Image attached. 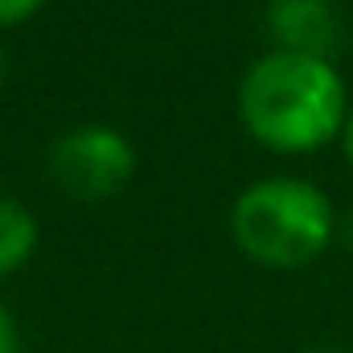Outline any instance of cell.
I'll use <instances>...</instances> for the list:
<instances>
[{
  "label": "cell",
  "instance_id": "3957f363",
  "mask_svg": "<svg viewBox=\"0 0 353 353\" xmlns=\"http://www.w3.org/2000/svg\"><path fill=\"white\" fill-rule=\"evenodd\" d=\"M50 176L79 201H107L136 176V148L111 123H79L50 148Z\"/></svg>",
  "mask_w": 353,
  "mask_h": 353
},
{
  "label": "cell",
  "instance_id": "9c48e42d",
  "mask_svg": "<svg viewBox=\"0 0 353 353\" xmlns=\"http://www.w3.org/2000/svg\"><path fill=\"white\" fill-rule=\"evenodd\" d=\"M341 144H345V161L353 165V107H350V119H345V128H341Z\"/></svg>",
  "mask_w": 353,
  "mask_h": 353
},
{
  "label": "cell",
  "instance_id": "5b68a950",
  "mask_svg": "<svg viewBox=\"0 0 353 353\" xmlns=\"http://www.w3.org/2000/svg\"><path fill=\"white\" fill-rule=\"evenodd\" d=\"M37 243H41L37 214L25 201L0 193V283L29 267V259L37 255Z\"/></svg>",
  "mask_w": 353,
  "mask_h": 353
},
{
  "label": "cell",
  "instance_id": "8992f818",
  "mask_svg": "<svg viewBox=\"0 0 353 353\" xmlns=\"http://www.w3.org/2000/svg\"><path fill=\"white\" fill-rule=\"evenodd\" d=\"M41 8H46V0H0V33L33 21Z\"/></svg>",
  "mask_w": 353,
  "mask_h": 353
},
{
  "label": "cell",
  "instance_id": "277c9868",
  "mask_svg": "<svg viewBox=\"0 0 353 353\" xmlns=\"http://www.w3.org/2000/svg\"><path fill=\"white\" fill-rule=\"evenodd\" d=\"M263 25L271 50L288 54H312L333 62L345 41V25L333 0H267Z\"/></svg>",
  "mask_w": 353,
  "mask_h": 353
},
{
  "label": "cell",
  "instance_id": "8fae6325",
  "mask_svg": "<svg viewBox=\"0 0 353 353\" xmlns=\"http://www.w3.org/2000/svg\"><path fill=\"white\" fill-rule=\"evenodd\" d=\"M304 353H350V350H329V345H325V350H304Z\"/></svg>",
  "mask_w": 353,
  "mask_h": 353
},
{
  "label": "cell",
  "instance_id": "30bf717a",
  "mask_svg": "<svg viewBox=\"0 0 353 353\" xmlns=\"http://www.w3.org/2000/svg\"><path fill=\"white\" fill-rule=\"evenodd\" d=\"M4 74H8V58H4V46H0V83H4Z\"/></svg>",
  "mask_w": 353,
  "mask_h": 353
},
{
  "label": "cell",
  "instance_id": "ba28073f",
  "mask_svg": "<svg viewBox=\"0 0 353 353\" xmlns=\"http://www.w3.org/2000/svg\"><path fill=\"white\" fill-rule=\"evenodd\" d=\"M337 234H341V243H345V251L353 255V210L345 214V218H341V222H337Z\"/></svg>",
  "mask_w": 353,
  "mask_h": 353
},
{
  "label": "cell",
  "instance_id": "6da1fadb",
  "mask_svg": "<svg viewBox=\"0 0 353 353\" xmlns=\"http://www.w3.org/2000/svg\"><path fill=\"white\" fill-rule=\"evenodd\" d=\"M350 90L329 58L267 50L239 83V119L255 144L304 157L333 144L350 119Z\"/></svg>",
  "mask_w": 353,
  "mask_h": 353
},
{
  "label": "cell",
  "instance_id": "52a82bcc",
  "mask_svg": "<svg viewBox=\"0 0 353 353\" xmlns=\"http://www.w3.org/2000/svg\"><path fill=\"white\" fill-rule=\"evenodd\" d=\"M0 353H21V333H17V321L4 300H0Z\"/></svg>",
  "mask_w": 353,
  "mask_h": 353
},
{
  "label": "cell",
  "instance_id": "7a4b0ae2",
  "mask_svg": "<svg viewBox=\"0 0 353 353\" xmlns=\"http://www.w3.org/2000/svg\"><path fill=\"white\" fill-rule=\"evenodd\" d=\"M230 239L267 271H300L333 247L337 210L308 176H263L234 197Z\"/></svg>",
  "mask_w": 353,
  "mask_h": 353
}]
</instances>
